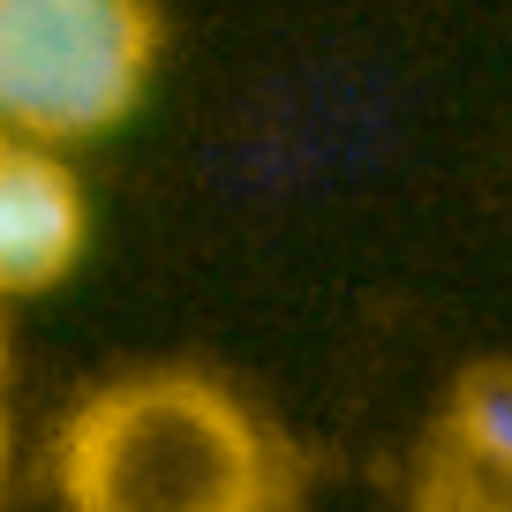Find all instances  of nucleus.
Here are the masks:
<instances>
[{"label": "nucleus", "mask_w": 512, "mask_h": 512, "mask_svg": "<svg viewBox=\"0 0 512 512\" xmlns=\"http://www.w3.org/2000/svg\"><path fill=\"white\" fill-rule=\"evenodd\" d=\"M445 430L460 445H475L490 467L512 475V362H482L452 384V407H445Z\"/></svg>", "instance_id": "obj_5"}, {"label": "nucleus", "mask_w": 512, "mask_h": 512, "mask_svg": "<svg viewBox=\"0 0 512 512\" xmlns=\"http://www.w3.org/2000/svg\"><path fill=\"white\" fill-rule=\"evenodd\" d=\"M0 144H8V136H0Z\"/></svg>", "instance_id": "obj_8"}, {"label": "nucleus", "mask_w": 512, "mask_h": 512, "mask_svg": "<svg viewBox=\"0 0 512 512\" xmlns=\"http://www.w3.org/2000/svg\"><path fill=\"white\" fill-rule=\"evenodd\" d=\"M407 512H512V475L490 467L475 445H460L452 430H437L430 452H422Z\"/></svg>", "instance_id": "obj_4"}, {"label": "nucleus", "mask_w": 512, "mask_h": 512, "mask_svg": "<svg viewBox=\"0 0 512 512\" xmlns=\"http://www.w3.org/2000/svg\"><path fill=\"white\" fill-rule=\"evenodd\" d=\"M0 482H8V437H0Z\"/></svg>", "instance_id": "obj_7"}, {"label": "nucleus", "mask_w": 512, "mask_h": 512, "mask_svg": "<svg viewBox=\"0 0 512 512\" xmlns=\"http://www.w3.org/2000/svg\"><path fill=\"white\" fill-rule=\"evenodd\" d=\"M0 309H8V302H0ZM0 362H8V324H0Z\"/></svg>", "instance_id": "obj_6"}, {"label": "nucleus", "mask_w": 512, "mask_h": 512, "mask_svg": "<svg viewBox=\"0 0 512 512\" xmlns=\"http://www.w3.org/2000/svg\"><path fill=\"white\" fill-rule=\"evenodd\" d=\"M159 76L151 0H0V136L38 151L91 144Z\"/></svg>", "instance_id": "obj_2"}, {"label": "nucleus", "mask_w": 512, "mask_h": 512, "mask_svg": "<svg viewBox=\"0 0 512 512\" xmlns=\"http://www.w3.org/2000/svg\"><path fill=\"white\" fill-rule=\"evenodd\" d=\"M61 512H294V445L226 377L128 369L53 430Z\"/></svg>", "instance_id": "obj_1"}, {"label": "nucleus", "mask_w": 512, "mask_h": 512, "mask_svg": "<svg viewBox=\"0 0 512 512\" xmlns=\"http://www.w3.org/2000/svg\"><path fill=\"white\" fill-rule=\"evenodd\" d=\"M91 249V204L61 151L0 144V302L61 287Z\"/></svg>", "instance_id": "obj_3"}]
</instances>
